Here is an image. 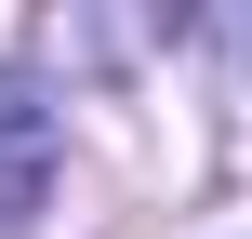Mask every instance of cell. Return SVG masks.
I'll return each mask as SVG.
<instances>
[{
	"label": "cell",
	"instance_id": "1",
	"mask_svg": "<svg viewBox=\"0 0 252 239\" xmlns=\"http://www.w3.org/2000/svg\"><path fill=\"white\" fill-rule=\"evenodd\" d=\"M53 160H66V120L27 67H0V239H27L53 213Z\"/></svg>",
	"mask_w": 252,
	"mask_h": 239
}]
</instances>
